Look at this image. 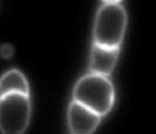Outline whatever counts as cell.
<instances>
[{
	"instance_id": "obj_1",
	"label": "cell",
	"mask_w": 156,
	"mask_h": 134,
	"mask_svg": "<svg viewBox=\"0 0 156 134\" xmlns=\"http://www.w3.org/2000/svg\"><path fill=\"white\" fill-rule=\"evenodd\" d=\"M127 12L119 1H105L97 11L92 28V43L120 48L127 28Z\"/></svg>"
},
{
	"instance_id": "obj_2",
	"label": "cell",
	"mask_w": 156,
	"mask_h": 134,
	"mask_svg": "<svg viewBox=\"0 0 156 134\" xmlns=\"http://www.w3.org/2000/svg\"><path fill=\"white\" fill-rule=\"evenodd\" d=\"M115 100V88L110 78L90 73L79 78L72 91V101L102 118L113 109Z\"/></svg>"
},
{
	"instance_id": "obj_3",
	"label": "cell",
	"mask_w": 156,
	"mask_h": 134,
	"mask_svg": "<svg viewBox=\"0 0 156 134\" xmlns=\"http://www.w3.org/2000/svg\"><path fill=\"white\" fill-rule=\"evenodd\" d=\"M31 116L30 95L16 93L0 97L1 134H24L29 126Z\"/></svg>"
},
{
	"instance_id": "obj_4",
	"label": "cell",
	"mask_w": 156,
	"mask_h": 134,
	"mask_svg": "<svg viewBox=\"0 0 156 134\" xmlns=\"http://www.w3.org/2000/svg\"><path fill=\"white\" fill-rule=\"evenodd\" d=\"M101 120L99 115L75 101H71L69 104L67 123L70 134H93Z\"/></svg>"
},
{
	"instance_id": "obj_5",
	"label": "cell",
	"mask_w": 156,
	"mask_h": 134,
	"mask_svg": "<svg viewBox=\"0 0 156 134\" xmlns=\"http://www.w3.org/2000/svg\"><path fill=\"white\" fill-rule=\"evenodd\" d=\"M120 48H110L91 45L89 58V73L110 77L119 58Z\"/></svg>"
},
{
	"instance_id": "obj_6",
	"label": "cell",
	"mask_w": 156,
	"mask_h": 134,
	"mask_svg": "<svg viewBox=\"0 0 156 134\" xmlns=\"http://www.w3.org/2000/svg\"><path fill=\"white\" fill-rule=\"evenodd\" d=\"M16 93L30 95V86L21 71L12 69L0 76V97Z\"/></svg>"
},
{
	"instance_id": "obj_7",
	"label": "cell",
	"mask_w": 156,
	"mask_h": 134,
	"mask_svg": "<svg viewBox=\"0 0 156 134\" xmlns=\"http://www.w3.org/2000/svg\"><path fill=\"white\" fill-rule=\"evenodd\" d=\"M14 48L11 44H3L0 47V56L4 59H10L13 55Z\"/></svg>"
}]
</instances>
